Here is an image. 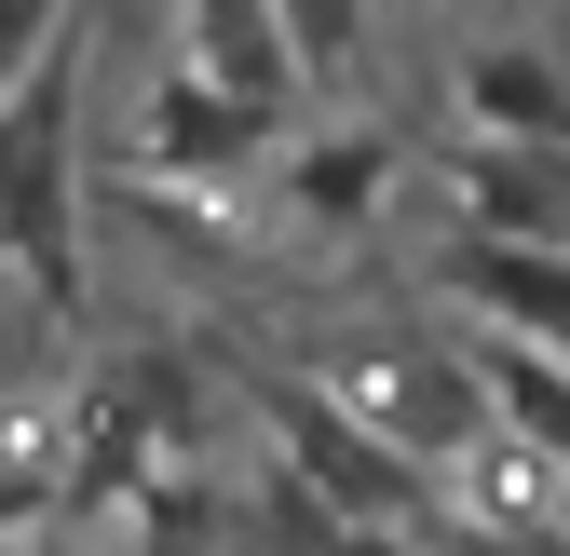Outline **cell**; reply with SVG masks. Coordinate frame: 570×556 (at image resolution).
<instances>
[{"mask_svg": "<svg viewBox=\"0 0 570 556\" xmlns=\"http://www.w3.org/2000/svg\"><path fill=\"white\" fill-rule=\"evenodd\" d=\"M0 258L41 312H82V28L0 96Z\"/></svg>", "mask_w": 570, "mask_h": 556, "instance_id": "6da1fadb", "label": "cell"}, {"mask_svg": "<svg viewBox=\"0 0 570 556\" xmlns=\"http://www.w3.org/2000/svg\"><path fill=\"white\" fill-rule=\"evenodd\" d=\"M258 421L285 435V475L340 516V529H381V543H421L435 529V475L421 461H394L353 407L326 394V380H299V367H258Z\"/></svg>", "mask_w": 570, "mask_h": 556, "instance_id": "7a4b0ae2", "label": "cell"}, {"mask_svg": "<svg viewBox=\"0 0 570 556\" xmlns=\"http://www.w3.org/2000/svg\"><path fill=\"white\" fill-rule=\"evenodd\" d=\"M177 68H190V82H218L245 122H272V136H299V68H285V41H272V14H258V0H177Z\"/></svg>", "mask_w": 570, "mask_h": 556, "instance_id": "3957f363", "label": "cell"}, {"mask_svg": "<svg viewBox=\"0 0 570 556\" xmlns=\"http://www.w3.org/2000/svg\"><path fill=\"white\" fill-rule=\"evenodd\" d=\"M272 190L299 231H367V203L394 190V122H313L272 136Z\"/></svg>", "mask_w": 570, "mask_h": 556, "instance_id": "277c9868", "label": "cell"}, {"mask_svg": "<svg viewBox=\"0 0 570 556\" xmlns=\"http://www.w3.org/2000/svg\"><path fill=\"white\" fill-rule=\"evenodd\" d=\"M462 218L475 245L570 258V150H462Z\"/></svg>", "mask_w": 570, "mask_h": 556, "instance_id": "5b68a950", "label": "cell"}, {"mask_svg": "<svg viewBox=\"0 0 570 556\" xmlns=\"http://www.w3.org/2000/svg\"><path fill=\"white\" fill-rule=\"evenodd\" d=\"M462 122H489L475 150H570V68H557L543 41L462 54Z\"/></svg>", "mask_w": 570, "mask_h": 556, "instance_id": "8992f818", "label": "cell"}, {"mask_svg": "<svg viewBox=\"0 0 570 556\" xmlns=\"http://www.w3.org/2000/svg\"><path fill=\"white\" fill-rule=\"evenodd\" d=\"M150 163L164 177H245V163H272V122H245L218 82H190V68L164 54L150 68Z\"/></svg>", "mask_w": 570, "mask_h": 556, "instance_id": "52a82bcc", "label": "cell"}, {"mask_svg": "<svg viewBox=\"0 0 570 556\" xmlns=\"http://www.w3.org/2000/svg\"><path fill=\"white\" fill-rule=\"evenodd\" d=\"M462 367H475L489 407H503V435L570 475V367H557V354H517V339H462Z\"/></svg>", "mask_w": 570, "mask_h": 556, "instance_id": "ba28073f", "label": "cell"}, {"mask_svg": "<svg viewBox=\"0 0 570 556\" xmlns=\"http://www.w3.org/2000/svg\"><path fill=\"white\" fill-rule=\"evenodd\" d=\"M449 286H462L475 312L530 326V339H570V258H517V245H449ZM530 339H517V354H530Z\"/></svg>", "mask_w": 570, "mask_h": 556, "instance_id": "9c48e42d", "label": "cell"}, {"mask_svg": "<svg viewBox=\"0 0 570 556\" xmlns=\"http://www.w3.org/2000/svg\"><path fill=\"white\" fill-rule=\"evenodd\" d=\"M285 68H299V96H340L353 68H367V28H381V0H258Z\"/></svg>", "mask_w": 570, "mask_h": 556, "instance_id": "30bf717a", "label": "cell"}, {"mask_svg": "<svg viewBox=\"0 0 570 556\" xmlns=\"http://www.w3.org/2000/svg\"><path fill=\"white\" fill-rule=\"evenodd\" d=\"M68 28H82V0H0V96H14V82H28V68H41Z\"/></svg>", "mask_w": 570, "mask_h": 556, "instance_id": "8fae6325", "label": "cell"}, {"mask_svg": "<svg viewBox=\"0 0 570 556\" xmlns=\"http://www.w3.org/2000/svg\"><path fill=\"white\" fill-rule=\"evenodd\" d=\"M150 556H218V543L190 529V503H164V516H150Z\"/></svg>", "mask_w": 570, "mask_h": 556, "instance_id": "7c38bea8", "label": "cell"}, {"mask_svg": "<svg viewBox=\"0 0 570 556\" xmlns=\"http://www.w3.org/2000/svg\"><path fill=\"white\" fill-rule=\"evenodd\" d=\"M14 516H41V461H0V529Z\"/></svg>", "mask_w": 570, "mask_h": 556, "instance_id": "4fadbf2b", "label": "cell"}, {"mask_svg": "<svg viewBox=\"0 0 570 556\" xmlns=\"http://www.w3.org/2000/svg\"><path fill=\"white\" fill-rule=\"evenodd\" d=\"M313 556H421V543H381V529H326Z\"/></svg>", "mask_w": 570, "mask_h": 556, "instance_id": "5bb4252c", "label": "cell"}]
</instances>
